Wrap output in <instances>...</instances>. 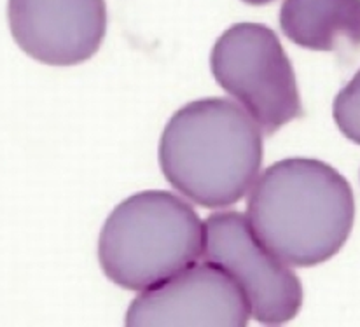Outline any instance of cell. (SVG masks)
<instances>
[{
    "label": "cell",
    "mask_w": 360,
    "mask_h": 327,
    "mask_svg": "<svg viewBox=\"0 0 360 327\" xmlns=\"http://www.w3.org/2000/svg\"><path fill=\"white\" fill-rule=\"evenodd\" d=\"M247 217L280 259L309 268L336 256L347 243L355 219L354 191L323 161L289 158L254 182Z\"/></svg>",
    "instance_id": "1"
},
{
    "label": "cell",
    "mask_w": 360,
    "mask_h": 327,
    "mask_svg": "<svg viewBox=\"0 0 360 327\" xmlns=\"http://www.w3.org/2000/svg\"><path fill=\"white\" fill-rule=\"evenodd\" d=\"M262 132L228 98H203L179 109L165 127L160 165L167 181L205 208L236 203L257 181Z\"/></svg>",
    "instance_id": "2"
},
{
    "label": "cell",
    "mask_w": 360,
    "mask_h": 327,
    "mask_svg": "<svg viewBox=\"0 0 360 327\" xmlns=\"http://www.w3.org/2000/svg\"><path fill=\"white\" fill-rule=\"evenodd\" d=\"M205 228L187 201L142 191L121 201L103 224L98 259L110 282L146 290L203 257Z\"/></svg>",
    "instance_id": "3"
},
{
    "label": "cell",
    "mask_w": 360,
    "mask_h": 327,
    "mask_svg": "<svg viewBox=\"0 0 360 327\" xmlns=\"http://www.w3.org/2000/svg\"><path fill=\"white\" fill-rule=\"evenodd\" d=\"M215 81L250 114L264 135H273L302 114L296 72L278 35L259 23H236L210 55Z\"/></svg>",
    "instance_id": "4"
},
{
    "label": "cell",
    "mask_w": 360,
    "mask_h": 327,
    "mask_svg": "<svg viewBox=\"0 0 360 327\" xmlns=\"http://www.w3.org/2000/svg\"><path fill=\"white\" fill-rule=\"evenodd\" d=\"M203 259L235 278L250 304L252 317L266 326L292 321L302 304L296 273L280 259L240 212H217L203 222Z\"/></svg>",
    "instance_id": "5"
},
{
    "label": "cell",
    "mask_w": 360,
    "mask_h": 327,
    "mask_svg": "<svg viewBox=\"0 0 360 327\" xmlns=\"http://www.w3.org/2000/svg\"><path fill=\"white\" fill-rule=\"evenodd\" d=\"M250 317V304L235 278L205 261L140 290L126 312V326L243 327Z\"/></svg>",
    "instance_id": "6"
},
{
    "label": "cell",
    "mask_w": 360,
    "mask_h": 327,
    "mask_svg": "<svg viewBox=\"0 0 360 327\" xmlns=\"http://www.w3.org/2000/svg\"><path fill=\"white\" fill-rule=\"evenodd\" d=\"M14 42L46 65L70 67L98 51L107 30L105 0H9Z\"/></svg>",
    "instance_id": "7"
},
{
    "label": "cell",
    "mask_w": 360,
    "mask_h": 327,
    "mask_svg": "<svg viewBox=\"0 0 360 327\" xmlns=\"http://www.w3.org/2000/svg\"><path fill=\"white\" fill-rule=\"evenodd\" d=\"M280 27L289 41L311 51H357L360 0H283Z\"/></svg>",
    "instance_id": "8"
},
{
    "label": "cell",
    "mask_w": 360,
    "mask_h": 327,
    "mask_svg": "<svg viewBox=\"0 0 360 327\" xmlns=\"http://www.w3.org/2000/svg\"><path fill=\"white\" fill-rule=\"evenodd\" d=\"M333 116L341 133L360 146V70L334 98Z\"/></svg>",
    "instance_id": "9"
},
{
    "label": "cell",
    "mask_w": 360,
    "mask_h": 327,
    "mask_svg": "<svg viewBox=\"0 0 360 327\" xmlns=\"http://www.w3.org/2000/svg\"><path fill=\"white\" fill-rule=\"evenodd\" d=\"M243 2L252 4V6H264V4L273 2V0H243Z\"/></svg>",
    "instance_id": "10"
}]
</instances>
